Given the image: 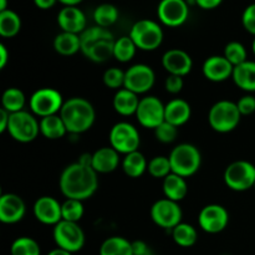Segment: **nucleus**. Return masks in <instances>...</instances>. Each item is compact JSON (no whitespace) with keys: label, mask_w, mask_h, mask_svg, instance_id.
<instances>
[{"label":"nucleus","mask_w":255,"mask_h":255,"mask_svg":"<svg viewBox=\"0 0 255 255\" xmlns=\"http://www.w3.org/2000/svg\"><path fill=\"white\" fill-rule=\"evenodd\" d=\"M7 10V0H0V12Z\"/></svg>","instance_id":"obj_52"},{"label":"nucleus","mask_w":255,"mask_h":255,"mask_svg":"<svg viewBox=\"0 0 255 255\" xmlns=\"http://www.w3.org/2000/svg\"><path fill=\"white\" fill-rule=\"evenodd\" d=\"M154 134H156V138L162 143H172L176 141L178 136V127L164 121L154 129Z\"/></svg>","instance_id":"obj_41"},{"label":"nucleus","mask_w":255,"mask_h":255,"mask_svg":"<svg viewBox=\"0 0 255 255\" xmlns=\"http://www.w3.org/2000/svg\"><path fill=\"white\" fill-rule=\"evenodd\" d=\"M57 24L62 31L81 35L86 30V15L77 6H64L57 14Z\"/></svg>","instance_id":"obj_20"},{"label":"nucleus","mask_w":255,"mask_h":255,"mask_svg":"<svg viewBox=\"0 0 255 255\" xmlns=\"http://www.w3.org/2000/svg\"><path fill=\"white\" fill-rule=\"evenodd\" d=\"M47 255H72V253L64 251V249L61 248H56V249H52V251Z\"/></svg>","instance_id":"obj_51"},{"label":"nucleus","mask_w":255,"mask_h":255,"mask_svg":"<svg viewBox=\"0 0 255 255\" xmlns=\"http://www.w3.org/2000/svg\"><path fill=\"white\" fill-rule=\"evenodd\" d=\"M232 79L243 91L255 92V61L248 60L234 67Z\"/></svg>","instance_id":"obj_25"},{"label":"nucleus","mask_w":255,"mask_h":255,"mask_svg":"<svg viewBox=\"0 0 255 255\" xmlns=\"http://www.w3.org/2000/svg\"><path fill=\"white\" fill-rule=\"evenodd\" d=\"M52 236H54L57 248H61L72 254L81 251L86 241L84 231L79 226V223L67 221L59 222L54 227Z\"/></svg>","instance_id":"obj_8"},{"label":"nucleus","mask_w":255,"mask_h":255,"mask_svg":"<svg viewBox=\"0 0 255 255\" xmlns=\"http://www.w3.org/2000/svg\"><path fill=\"white\" fill-rule=\"evenodd\" d=\"M156 81V75L153 69L146 64L132 65L127 71H125V89L142 95L148 92L153 87Z\"/></svg>","instance_id":"obj_13"},{"label":"nucleus","mask_w":255,"mask_h":255,"mask_svg":"<svg viewBox=\"0 0 255 255\" xmlns=\"http://www.w3.org/2000/svg\"><path fill=\"white\" fill-rule=\"evenodd\" d=\"M163 193L166 198L174 202H181L188 193V184L184 177L171 173L163 179Z\"/></svg>","instance_id":"obj_26"},{"label":"nucleus","mask_w":255,"mask_h":255,"mask_svg":"<svg viewBox=\"0 0 255 255\" xmlns=\"http://www.w3.org/2000/svg\"><path fill=\"white\" fill-rule=\"evenodd\" d=\"M119 19V9L112 4H101L95 9L94 20L97 26L107 29Z\"/></svg>","instance_id":"obj_34"},{"label":"nucleus","mask_w":255,"mask_h":255,"mask_svg":"<svg viewBox=\"0 0 255 255\" xmlns=\"http://www.w3.org/2000/svg\"><path fill=\"white\" fill-rule=\"evenodd\" d=\"M151 218L156 226L163 229H173L182 223L183 212L178 202L168 198L158 199L151 208Z\"/></svg>","instance_id":"obj_12"},{"label":"nucleus","mask_w":255,"mask_h":255,"mask_svg":"<svg viewBox=\"0 0 255 255\" xmlns=\"http://www.w3.org/2000/svg\"><path fill=\"white\" fill-rule=\"evenodd\" d=\"M137 46L129 36H121L115 41L114 57L120 62H128L136 55Z\"/></svg>","instance_id":"obj_35"},{"label":"nucleus","mask_w":255,"mask_h":255,"mask_svg":"<svg viewBox=\"0 0 255 255\" xmlns=\"http://www.w3.org/2000/svg\"><path fill=\"white\" fill-rule=\"evenodd\" d=\"M254 189H255V184H254Z\"/></svg>","instance_id":"obj_54"},{"label":"nucleus","mask_w":255,"mask_h":255,"mask_svg":"<svg viewBox=\"0 0 255 255\" xmlns=\"http://www.w3.org/2000/svg\"><path fill=\"white\" fill-rule=\"evenodd\" d=\"M204 77L212 82H223L233 76L234 66L221 55L209 56L202 66Z\"/></svg>","instance_id":"obj_21"},{"label":"nucleus","mask_w":255,"mask_h":255,"mask_svg":"<svg viewBox=\"0 0 255 255\" xmlns=\"http://www.w3.org/2000/svg\"><path fill=\"white\" fill-rule=\"evenodd\" d=\"M242 115L237 102L222 100L216 102L209 110L208 122L212 128L219 133H228L236 129L241 122Z\"/></svg>","instance_id":"obj_5"},{"label":"nucleus","mask_w":255,"mask_h":255,"mask_svg":"<svg viewBox=\"0 0 255 255\" xmlns=\"http://www.w3.org/2000/svg\"><path fill=\"white\" fill-rule=\"evenodd\" d=\"M128 36L133 40L137 49L153 51L158 49L163 41V30L158 22L149 19H142L132 25Z\"/></svg>","instance_id":"obj_6"},{"label":"nucleus","mask_w":255,"mask_h":255,"mask_svg":"<svg viewBox=\"0 0 255 255\" xmlns=\"http://www.w3.org/2000/svg\"><path fill=\"white\" fill-rule=\"evenodd\" d=\"M62 95L57 90L44 87L39 89L30 97V110L40 119L57 115L64 106Z\"/></svg>","instance_id":"obj_10"},{"label":"nucleus","mask_w":255,"mask_h":255,"mask_svg":"<svg viewBox=\"0 0 255 255\" xmlns=\"http://www.w3.org/2000/svg\"><path fill=\"white\" fill-rule=\"evenodd\" d=\"M172 173L188 178L199 171L202 164V154L194 144H177L168 156Z\"/></svg>","instance_id":"obj_4"},{"label":"nucleus","mask_w":255,"mask_h":255,"mask_svg":"<svg viewBox=\"0 0 255 255\" xmlns=\"http://www.w3.org/2000/svg\"><path fill=\"white\" fill-rule=\"evenodd\" d=\"M25 95L24 92L16 87H10L2 92L1 96V109L6 110L9 114L24 111L25 106Z\"/></svg>","instance_id":"obj_31"},{"label":"nucleus","mask_w":255,"mask_h":255,"mask_svg":"<svg viewBox=\"0 0 255 255\" xmlns=\"http://www.w3.org/2000/svg\"><path fill=\"white\" fill-rule=\"evenodd\" d=\"M7 133L12 139L20 143L32 142L40 133V122L35 119L34 115L26 111L10 114Z\"/></svg>","instance_id":"obj_7"},{"label":"nucleus","mask_w":255,"mask_h":255,"mask_svg":"<svg viewBox=\"0 0 255 255\" xmlns=\"http://www.w3.org/2000/svg\"><path fill=\"white\" fill-rule=\"evenodd\" d=\"M26 213V206L22 198L14 193H4L0 197V222L15 224L21 221Z\"/></svg>","instance_id":"obj_18"},{"label":"nucleus","mask_w":255,"mask_h":255,"mask_svg":"<svg viewBox=\"0 0 255 255\" xmlns=\"http://www.w3.org/2000/svg\"><path fill=\"white\" fill-rule=\"evenodd\" d=\"M9 119L10 114L6 110H0V132L7 131V126H9Z\"/></svg>","instance_id":"obj_47"},{"label":"nucleus","mask_w":255,"mask_h":255,"mask_svg":"<svg viewBox=\"0 0 255 255\" xmlns=\"http://www.w3.org/2000/svg\"><path fill=\"white\" fill-rule=\"evenodd\" d=\"M172 237H173V241L177 246L189 248V247H193L197 243L198 233H197L196 228L193 226L182 222L176 228L172 229Z\"/></svg>","instance_id":"obj_33"},{"label":"nucleus","mask_w":255,"mask_h":255,"mask_svg":"<svg viewBox=\"0 0 255 255\" xmlns=\"http://www.w3.org/2000/svg\"><path fill=\"white\" fill-rule=\"evenodd\" d=\"M148 173L153 178L164 179L168 174L172 173V167L169 158L166 156H156L148 162Z\"/></svg>","instance_id":"obj_39"},{"label":"nucleus","mask_w":255,"mask_h":255,"mask_svg":"<svg viewBox=\"0 0 255 255\" xmlns=\"http://www.w3.org/2000/svg\"><path fill=\"white\" fill-rule=\"evenodd\" d=\"M242 24L249 34L255 36V2L248 5L242 15Z\"/></svg>","instance_id":"obj_42"},{"label":"nucleus","mask_w":255,"mask_h":255,"mask_svg":"<svg viewBox=\"0 0 255 255\" xmlns=\"http://www.w3.org/2000/svg\"><path fill=\"white\" fill-rule=\"evenodd\" d=\"M224 57L236 67L243 62L248 61V59H247L248 52H247L246 46L242 42L231 41L229 44H227L226 49H224Z\"/></svg>","instance_id":"obj_38"},{"label":"nucleus","mask_w":255,"mask_h":255,"mask_svg":"<svg viewBox=\"0 0 255 255\" xmlns=\"http://www.w3.org/2000/svg\"><path fill=\"white\" fill-rule=\"evenodd\" d=\"M59 2H61L64 6H77L82 0H57Z\"/></svg>","instance_id":"obj_50"},{"label":"nucleus","mask_w":255,"mask_h":255,"mask_svg":"<svg viewBox=\"0 0 255 255\" xmlns=\"http://www.w3.org/2000/svg\"><path fill=\"white\" fill-rule=\"evenodd\" d=\"M132 251H133V255H153L149 247L143 241L132 242Z\"/></svg>","instance_id":"obj_45"},{"label":"nucleus","mask_w":255,"mask_h":255,"mask_svg":"<svg viewBox=\"0 0 255 255\" xmlns=\"http://www.w3.org/2000/svg\"><path fill=\"white\" fill-rule=\"evenodd\" d=\"M184 86L183 77L176 76V75H168L164 81V89L167 90V92L172 95H177L182 91Z\"/></svg>","instance_id":"obj_44"},{"label":"nucleus","mask_w":255,"mask_h":255,"mask_svg":"<svg viewBox=\"0 0 255 255\" xmlns=\"http://www.w3.org/2000/svg\"><path fill=\"white\" fill-rule=\"evenodd\" d=\"M252 49H253V52H254V55H255V37H254V40H253V44H252Z\"/></svg>","instance_id":"obj_53"},{"label":"nucleus","mask_w":255,"mask_h":255,"mask_svg":"<svg viewBox=\"0 0 255 255\" xmlns=\"http://www.w3.org/2000/svg\"><path fill=\"white\" fill-rule=\"evenodd\" d=\"M11 255H41L39 243L30 237H20L10 247Z\"/></svg>","instance_id":"obj_36"},{"label":"nucleus","mask_w":255,"mask_h":255,"mask_svg":"<svg viewBox=\"0 0 255 255\" xmlns=\"http://www.w3.org/2000/svg\"><path fill=\"white\" fill-rule=\"evenodd\" d=\"M139 101L138 95L124 87L114 96V109L121 116H132L136 115Z\"/></svg>","instance_id":"obj_24"},{"label":"nucleus","mask_w":255,"mask_h":255,"mask_svg":"<svg viewBox=\"0 0 255 255\" xmlns=\"http://www.w3.org/2000/svg\"><path fill=\"white\" fill-rule=\"evenodd\" d=\"M237 106L242 116H249L255 112V97L253 95H246L239 99Z\"/></svg>","instance_id":"obj_43"},{"label":"nucleus","mask_w":255,"mask_h":255,"mask_svg":"<svg viewBox=\"0 0 255 255\" xmlns=\"http://www.w3.org/2000/svg\"><path fill=\"white\" fill-rule=\"evenodd\" d=\"M21 29V19L14 10L0 12V35L2 37H14Z\"/></svg>","instance_id":"obj_32"},{"label":"nucleus","mask_w":255,"mask_h":255,"mask_svg":"<svg viewBox=\"0 0 255 255\" xmlns=\"http://www.w3.org/2000/svg\"><path fill=\"white\" fill-rule=\"evenodd\" d=\"M81 52L92 62L102 64L114 57L115 37L109 29L91 26L81 35Z\"/></svg>","instance_id":"obj_2"},{"label":"nucleus","mask_w":255,"mask_h":255,"mask_svg":"<svg viewBox=\"0 0 255 255\" xmlns=\"http://www.w3.org/2000/svg\"><path fill=\"white\" fill-rule=\"evenodd\" d=\"M97 172L80 162L70 164L60 176V191L66 199L86 201L91 198L99 187Z\"/></svg>","instance_id":"obj_1"},{"label":"nucleus","mask_w":255,"mask_h":255,"mask_svg":"<svg viewBox=\"0 0 255 255\" xmlns=\"http://www.w3.org/2000/svg\"><path fill=\"white\" fill-rule=\"evenodd\" d=\"M191 115V105L183 99L171 100L164 109V120L178 128L189 121Z\"/></svg>","instance_id":"obj_23"},{"label":"nucleus","mask_w":255,"mask_h":255,"mask_svg":"<svg viewBox=\"0 0 255 255\" xmlns=\"http://www.w3.org/2000/svg\"><path fill=\"white\" fill-rule=\"evenodd\" d=\"M157 15L159 21L166 26H182L189 16V4L187 0H161Z\"/></svg>","instance_id":"obj_15"},{"label":"nucleus","mask_w":255,"mask_h":255,"mask_svg":"<svg viewBox=\"0 0 255 255\" xmlns=\"http://www.w3.org/2000/svg\"><path fill=\"white\" fill-rule=\"evenodd\" d=\"M85 209L82 201L77 199H66L64 203H61V214L62 221L74 222L79 223L81 218L84 217Z\"/></svg>","instance_id":"obj_37"},{"label":"nucleus","mask_w":255,"mask_h":255,"mask_svg":"<svg viewBox=\"0 0 255 255\" xmlns=\"http://www.w3.org/2000/svg\"><path fill=\"white\" fill-rule=\"evenodd\" d=\"M57 0H34V4L36 5L39 9H42V10L50 9V7L54 6Z\"/></svg>","instance_id":"obj_49"},{"label":"nucleus","mask_w":255,"mask_h":255,"mask_svg":"<svg viewBox=\"0 0 255 255\" xmlns=\"http://www.w3.org/2000/svg\"><path fill=\"white\" fill-rule=\"evenodd\" d=\"M100 255H133L132 242L124 237L107 238L100 247Z\"/></svg>","instance_id":"obj_30"},{"label":"nucleus","mask_w":255,"mask_h":255,"mask_svg":"<svg viewBox=\"0 0 255 255\" xmlns=\"http://www.w3.org/2000/svg\"><path fill=\"white\" fill-rule=\"evenodd\" d=\"M60 117L69 133L80 134L89 131L95 124L96 112L90 101L82 97H72L64 102Z\"/></svg>","instance_id":"obj_3"},{"label":"nucleus","mask_w":255,"mask_h":255,"mask_svg":"<svg viewBox=\"0 0 255 255\" xmlns=\"http://www.w3.org/2000/svg\"><path fill=\"white\" fill-rule=\"evenodd\" d=\"M164 109L166 105L156 96H146L141 99L137 109L136 117L141 126L146 128L156 129L164 120Z\"/></svg>","instance_id":"obj_14"},{"label":"nucleus","mask_w":255,"mask_h":255,"mask_svg":"<svg viewBox=\"0 0 255 255\" xmlns=\"http://www.w3.org/2000/svg\"><path fill=\"white\" fill-rule=\"evenodd\" d=\"M102 80L109 89H115L119 91L125 86V71L119 67H110L105 71Z\"/></svg>","instance_id":"obj_40"},{"label":"nucleus","mask_w":255,"mask_h":255,"mask_svg":"<svg viewBox=\"0 0 255 255\" xmlns=\"http://www.w3.org/2000/svg\"><path fill=\"white\" fill-rule=\"evenodd\" d=\"M162 65L169 75L184 77L192 71L193 60L184 50L171 49L162 56Z\"/></svg>","instance_id":"obj_19"},{"label":"nucleus","mask_w":255,"mask_h":255,"mask_svg":"<svg viewBox=\"0 0 255 255\" xmlns=\"http://www.w3.org/2000/svg\"><path fill=\"white\" fill-rule=\"evenodd\" d=\"M222 2H223V0H196V5H198L203 10L216 9Z\"/></svg>","instance_id":"obj_46"},{"label":"nucleus","mask_w":255,"mask_h":255,"mask_svg":"<svg viewBox=\"0 0 255 255\" xmlns=\"http://www.w3.org/2000/svg\"><path fill=\"white\" fill-rule=\"evenodd\" d=\"M54 49L62 56H72L81 51V39L80 35L61 31L54 39Z\"/></svg>","instance_id":"obj_27"},{"label":"nucleus","mask_w":255,"mask_h":255,"mask_svg":"<svg viewBox=\"0 0 255 255\" xmlns=\"http://www.w3.org/2000/svg\"><path fill=\"white\" fill-rule=\"evenodd\" d=\"M224 182L232 191L244 192L254 188L255 166L248 161H236L224 171Z\"/></svg>","instance_id":"obj_9"},{"label":"nucleus","mask_w":255,"mask_h":255,"mask_svg":"<svg viewBox=\"0 0 255 255\" xmlns=\"http://www.w3.org/2000/svg\"><path fill=\"white\" fill-rule=\"evenodd\" d=\"M110 144L120 154H128L138 151L141 144L139 132L128 122H119L110 131Z\"/></svg>","instance_id":"obj_11"},{"label":"nucleus","mask_w":255,"mask_h":255,"mask_svg":"<svg viewBox=\"0 0 255 255\" xmlns=\"http://www.w3.org/2000/svg\"><path fill=\"white\" fill-rule=\"evenodd\" d=\"M34 216L40 223L45 226H56L62 221L61 204L54 197L44 196L40 197L34 203Z\"/></svg>","instance_id":"obj_17"},{"label":"nucleus","mask_w":255,"mask_h":255,"mask_svg":"<svg viewBox=\"0 0 255 255\" xmlns=\"http://www.w3.org/2000/svg\"><path fill=\"white\" fill-rule=\"evenodd\" d=\"M120 164V153L115 148L102 147L92 153V168L97 173H111Z\"/></svg>","instance_id":"obj_22"},{"label":"nucleus","mask_w":255,"mask_h":255,"mask_svg":"<svg viewBox=\"0 0 255 255\" xmlns=\"http://www.w3.org/2000/svg\"><path fill=\"white\" fill-rule=\"evenodd\" d=\"M228 223L229 213L221 204H208L199 212L198 224L206 233H221L227 228Z\"/></svg>","instance_id":"obj_16"},{"label":"nucleus","mask_w":255,"mask_h":255,"mask_svg":"<svg viewBox=\"0 0 255 255\" xmlns=\"http://www.w3.org/2000/svg\"><path fill=\"white\" fill-rule=\"evenodd\" d=\"M148 168V162L146 157L139 151L128 153L122 159V169L131 178H139Z\"/></svg>","instance_id":"obj_29"},{"label":"nucleus","mask_w":255,"mask_h":255,"mask_svg":"<svg viewBox=\"0 0 255 255\" xmlns=\"http://www.w3.org/2000/svg\"><path fill=\"white\" fill-rule=\"evenodd\" d=\"M9 61V51L5 47V45H0V69H4Z\"/></svg>","instance_id":"obj_48"},{"label":"nucleus","mask_w":255,"mask_h":255,"mask_svg":"<svg viewBox=\"0 0 255 255\" xmlns=\"http://www.w3.org/2000/svg\"><path fill=\"white\" fill-rule=\"evenodd\" d=\"M40 133L47 139H59L69 132L60 115H52L40 120Z\"/></svg>","instance_id":"obj_28"}]
</instances>
